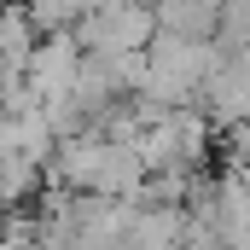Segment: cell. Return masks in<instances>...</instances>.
<instances>
[{"label":"cell","instance_id":"6da1fadb","mask_svg":"<svg viewBox=\"0 0 250 250\" xmlns=\"http://www.w3.org/2000/svg\"><path fill=\"white\" fill-rule=\"evenodd\" d=\"M163 35H181V41H204L215 29V6L209 0H163L157 18H151Z\"/></svg>","mask_w":250,"mask_h":250},{"label":"cell","instance_id":"7a4b0ae2","mask_svg":"<svg viewBox=\"0 0 250 250\" xmlns=\"http://www.w3.org/2000/svg\"><path fill=\"white\" fill-rule=\"evenodd\" d=\"M0 64H29V18L23 12L0 18Z\"/></svg>","mask_w":250,"mask_h":250}]
</instances>
